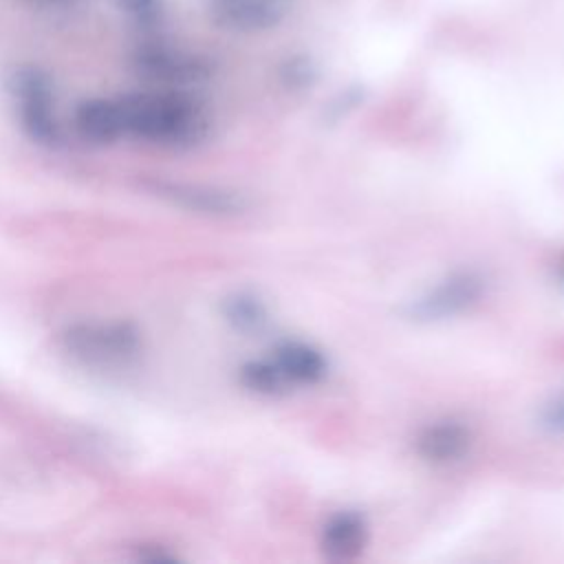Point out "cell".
I'll return each mask as SVG.
<instances>
[{"label":"cell","mask_w":564,"mask_h":564,"mask_svg":"<svg viewBox=\"0 0 564 564\" xmlns=\"http://www.w3.org/2000/svg\"><path fill=\"white\" fill-rule=\"evenodd\" d=\"M119 99L123 137H137L163 148H194L212 128L205 104L185 88L134 93Z\"/></svg>","instance_id":"1"},{"label":"cell","mask_w":564,"mask_h":564,"mask_svg":"<svg viewBox=\"0 0 564 564\" xmlns=\"http://www.w3.org/2000/svg\"><path fill=\"white\" fill-rule=\"evenodd\" d=\"M487 280L476 269H456L408 300L403 315L414 324H438L469 313L482 302Z\"/></svg>","instance_id":"2"},{"label":"cell","mask_w":564,"mask_h":564,"mask_svg":"<svg viewBox=\"0 0 564 564\" xmlns=\"http://www.w3.org/2000/svg\"><path fill=\"white\" fill-rule=\"evenodd\" d=\"M9 88L29 139L40 145H55L59 141V123L51 77L37 66H20L11 73Z\"/></svg>","instance_id":"3"},{"label":"cell","mask_w":564,"mask_h":564,"mask_svg":"<svg viewBox=\"0 0 564 564\" xmlns=\"http://www.w3.org/2000/svg\"><path fill=\"white\" fill-rule=\"evenodd\" d=\"M130 64L139 77L170 88L203 84L214 73V62L209 57L165 42L139 44L130 57Z\"/></svg>","instance_id":"4"},{"label":"cell","mask_w":564,"mask_h":564,"mask_svg":"<svg viewBox=\"0 0 564 564\" xmlns=\"http://www.w3.org/2000/svg\"><path fill=\"white\" fill-rule=\"evenodd\" d=\"M64 348L86 364H123L139 352V330L128 322H82L62 335Z\"/></svg>","instance_id":"5"},{"label":"cell","mask_w":564,"mask_h":564,"mask_svg":"<svg viewBox=\"0 0 564 564\" xmlns=\"http://www.w3.org/2000/svg\"><path fill=\"white\" fill-rule=\"evenodd\" d=\"M152 189L156 192V196L170 200L172 205L203 216L229 218L240 216L249 209V200L240 192L227 187L181 181H156L152 183Z\"/></svg>","instance_id":"6"},{"label":"cell","mask_w":564,"mask_h":564,"mask_svg":"<svg viewBox=\"0 0 564 564\" xmlns=\"http://www.w3.org/2000/svg\"><path fill=\"white\" fill-rule=\"evenodd\" d=\"M286 15L284 0H212L209 22L227 33L256 35L275 29Z\"/></svg>","instance_id":"7"},{"label":"cell","mask_w":564,"mask_h":564,"mask_svg":"<svg viewBox=\"0 0 564 564\" xmlns=\"http://www.w3.org/2000/svg\"><path fill=\"white\" fill-rule=\"evenodd\" d=\"M474 445V432L465 421L454 416L436 419L414 436V452L430 465H454L467 458Z\"/></svg>","instance_id":"8"},{"label":"cell","mask_w":564,"mask_h":564,"mask_svg":"<svg viewBox=\"0 0 564 564\" xmlns=\"http://www.w3.org/2000/svg\"><path fill=\"white\" fill-rule=\"evenodd\" d=\"M370 527L361 511L339 509L322 527L319 546L322 553L333 562H352L368 546Z\"/></svg>","instance_id":"9"},{"label":"cell","mask_w":564,"mask_h":564,"mask_svg":"<svg viewBox=\"0 0 564 564\" xmlns=\"http://www.w3.org/2000/svg\"><path fill=\"white\" fill-rule=\"evenodd\" d=\"M271 359L278 364L291 388L317 386L328 375L326 355L308 341L282 339L275 344Z\"/></svg>","instance_id":"10"},{"label":"cell","mask_w":564,"mask_h":564,"mask_svg":"<svg viewBox=\"0 0 564 564\" xmlns=\"http://www.w3.org/2000/svg\"><path fill=\"white\" fill-rule=\"evenodd\" d=\"M75 128L90 143H112L123 137L119 99H86L75 110Z\"/></svg>","instance_id":"11"},{"label":"cell","mask_w":564,"mask_h":564,"mask_svg":"<svg viewBox=\"0 0 564 564\" xmlns=\"http://www.w3.org/2000/svg\"><path fill=\"white\" fill-rule=\"evenodd\" d=\"M223 315L229 326L242 335L262 333L269 324V308L260 295L236 291L223 300Z\"/></svg>","instance_id":"12"},{"label":"cell","mask_w":564,"mask_h":564,"mask_svg":"<svg viewBox=\"0 0 564 564\" xmlns=\"http://www.w3.org/2000/svg\"><path fill=\"white\" fill-rule=\"evenodd\" d=\"M240 383L260 397H282L291 390V383L278 368V364L267 359H251L240 366Z\"/></svg>","instance_id":"13"},{"label":"cell","mask_w":564,"mask_h":564,"mask_svg":"<svg viewBox=\"0 0 564 564\" xmlns=\"http://www.w3.org/2000/svg\"><path fill=\"white\" fill-rule=\"evenodd\" d=\"M278 77L286 90L302 93L317 84L319 68L313 62V57H308L304 53H295V55H289L286 59H282V64L278 68Z\"/></svg>","instance_id":"14"},{"label":"cell","mask_w":564,"mask_h":564,"mask_svg":"<svg viewBox=\"0 0 564 564\" xmlns=\"http://www.w3.org/2000/svg\"><path fill=\"white\" fill-rule=\"evenodd\" d=\"M117 7L137 29L143 31L159 26L165 13L163 0H117Z\"/></svg>","instance_id":"15"},{"label":"cell","mask_w":564,"mask_h":564,"mask_svg":"<svg viewBox=\"0 0 564 564\" xmlns=\"http://www.w3.org/2000/svg\"><path fill=\"white\" fill-rule=\"evenodd\" d=\"M538 423L553 436H564V390L546 399L538 412Z\"/></svg>","instance_id":"16"},{"label":"cell","mask_w":564,"mask_h":564,"mask_svg":"<svg viewBox=\"0 0 564 564\" xmlns=\"http://www.w3.org/2000/svg\"><path fill=\"white\" fill-rule=\"evenodd\" d=\"M551 282L564 295V249L557 251L555 260L551 262Z\"/></svg>","instance_id":"17"},{"label":"cell","mask_w":564,"mask_h":564,"mask_svg":"<svg viewBox=\"0 0 564 564\" xmlns=\"http://www.w3.org/2000/svg\"><path fill=\"white\" fill-rule=\"evenodd\" d=\"M35 2H40L44 7H64V4H68L73 0H35Z\"/></svg>","instance_id":"18"}]
</instances>
